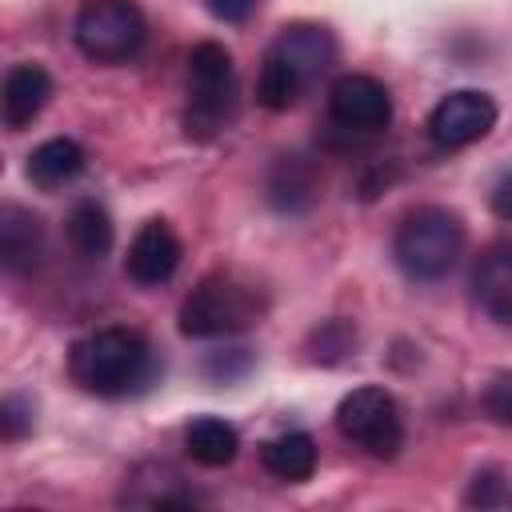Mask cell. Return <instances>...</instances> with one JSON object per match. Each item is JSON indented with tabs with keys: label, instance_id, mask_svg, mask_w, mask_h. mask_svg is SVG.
Here are the masks:
<instances>
[{
	"label": "cell",
	"instance_id": "obj_10",
	"mask_svg": "<svg viewBox=\"0 0 512 512\" xmlns=\"http://www.w3.org/2000/svg\"><path fill=\"white\" fill-rule=\"evenodd\" d=\"M268 56H276L280 64H288V68L304 80V88H308L312 80H320V76L332 68V60H336V40H332V32L320 28V24H288V28H280V36L272 40Z\"/></svg>",
	"mask_w": 512,
	"mask_h": 512
},
{
	"label": "cell",
	"instance_id": "obj_16",
	"mask_svg": "<svg viewBox=\"0 0 512 512\" xmlns=\"http://www.w3.org/2000/svg\"><path fill=\"white\" fill-rule=\"evenodd\" d=\"M260 464L288 484H300L316 472V440L308 432H280L260 444Z\"/></svg>",
	"mask_w": 512,
	"mask_h": 512
},
{
	"label": "cell",
	"instance_id": "obj_7",
	"mask_svg": "<svg viewBox=\"0 0 512 512\" xmlns=\"http://www.w3.org/2000/svg\"><path fill=\"white\" fill-rule=\"evenodd\" d=\"M496 128V104L488 92L456 88L428 112V136L436 148H468Z\"/></svg>",
	"mask_w": 512,
	"mask_h": 512
},
{
	"label": "cell",
	"instance_id": "obj_14",
	"mask_svg": "<svg viewBox=\"0 0 512 512\" xmlns=\"http://www.w3.org/2000/svg\"><path fill=\"white\" fill-rule=\"evenodd\" d=\"M264 192H268V204L276 212H288V216L308 212L316 204V196H320V172L304 156H280L272 164V172H268Z\"/></svg>",
	"mask_w": 512,
	"mask_h": 512
},
{
	"label": "cell",
	"instance_id": "obj_12",
	"mask_svg": "<svg viewBox=\"0 0 512 512\" xmlns=\"http://www.w3.org/2000/svg\"><path fill=\"white\" fill-rule=\"evenodd\" d=\"M44 252V228L40 220L20 208V204H4L0 208V264L8 276H24L40 264Z\"/></svg>",
	"mask_w": 512,
	"mask_h": 512
},
{
	"label": "cell",
	"instance_id": "obj_23",
	"mask_svg": "<svg viewBox=\"0 0 512 512\" xmlns=\"http://www.w3.org/2000/svg\"><path fill=\"white\" fill-rule=\"evenodd\" d=\"M504 500V488H500V476L496 472H480L468 488V504H480V508H492Z\"/></svg>",
	"mask_w": 512,
	"mask_h": 512
},
{
	"label": "cell",
	"instance_id": "obj_3",
	"mask_svg": "<svg viewBox=\"0 0 512 512\" xmlns=\"http://www.w3.org/2000/svg\"><path fill=\"white\" fill-rule=\"evenodd\" d=\"M236 116V64L232 52L216 40H200L188 52V108L184 132L192 140L220 136Z\"/></svg>",
	"mask_w": 512,
	"mask_h": 512
},
{
	"label": "cell",
	"instance_id": "obj_21",
	"mask_svg": "<svg viewBox=\"0 0 512 512\" xmlns=\"http://www.w3.org/2000/svg\"><path fill=\"white\" fill-rule=\"evenodd\" d=\"M32 428V404L24 396H4L0 404V432L4 440H20Z\"/></svg>",
	"mask_w": 512,
	"mask_h": 512
},
{
	"label": "cell",
	"instance_id": "obj_24",
	"mask_svg": "<svg viewBox=\"0 0 512 512\" xmlns=\"http://www.w3.org/2000/svg\"><path fill=\"white\" fill-rule=\"evenodd\" d=\"M204 368H208V376H216V380H232V376H240V372L248 368V352H244V348H232L228 356H216V360H208Z\"/></svg>",
	"mask_w": 512,
	"mask_h": 512
},
{
	"label": "cell",
	"instance_id": "obj_20",
	"mask_svg": "<svg viewBox=\"0 0 512 512\" xmlns=\"http://www.w3.org/2000/svg\"><path fill=\"white\" fill-rule=\"evenodd\" d=\"M356 348V328L348 320H324L312 332V360L320 364H336Z\"/></svg>",
	"mask_w": 512,
	"mask_h": 512
},
{
	"label": "cell",
	"instance_id": "obj_26",
	"mask_svg": "<svg viewBox=\"0 0 512 512\" xmlns=\"http://www.w3.org/2000/svg\"><path fill=\"white\" fill-rule=\"evenodd\" d=\"M492 212L512 224V172H504L496 180V188H492Z\"/></svg>",
	"mask_w": 512,
	"mask_h": 512
},
{
	"label": "cell",
	"instance_id": "obj_19",
	"mask_svg": "<svg viewBox=\"0 0 512 512\" xmlns=\"http://www.w3.org/2000/svg\"><path fill=\"white\" fill-rule=\"evenodd\" d=\"M300 92H304V80L276 56H264L260 76H256V104L268 112H288L300 100Z\"/></svg>",
	"mask_w": 512,
	"mask_h": 512
},
{
	"label": "cell",
	"instance_id": "obj_6",
	"mask_svg": "<svg viewBox=\"0 0 512 512\" xmlns=\"http://www.w3.org/2000/svg\"><path fill=\"white\" fill-rule=\"evenodd\" d=\"M336 428L344 440H352L360 452L376 456V460H392L404 444V420H400V404L392 400V392L364 384L352 388L340 408H336Z\"/></svg>",
	"mask_w": 512,
	"mask_h": 512
},
{
	"label": "cell",
	"instance_id": "obj_9",
	"mask_svg": "<svg viewBox=\"0 0 512 512\" xmlns=\"http://www.w3.org/2000/svg\"><path fill=\"white\" fill-rule=\"evenodd\" d=\"M180 256H184V248H180V236L168 228V220H148L132 236L128 256H124V268H128V276L136 284L152 288V284L172 280V272L180 268Z\"/></svg>",
	"mask_w": 512,
	"mask_h": 512
},
{
	"label": "cell",
	"instance_id": "obj_8",
	"mask_svg": "<svg viewBox=\"0 0 512 512\" xmlns=\"http://www.w3.org/2000/svg\"><path fill=\"white\" fill-rule=\"evenodd\" d=\"M328 116L344 132H380L392 120V96L376 76L348 72L328 88Z\"/></svg>",
	"mask_w": 512,
	"mask_h": 512
},
{
	"label": "cell",
	"instance_id": "obj_25",
	"mask_svg": "<svg viewBox=\"0 0 512 512\" xmlns=\"http://www.w3.org/2000/svg\"><path fill=\"white\" fill-rule=\"evenodd\" d=\"M208 8H212V16L224 20V24H244V20L252 16L256 0H208Z\"/></svg>",
	"mask_w": 512,
	"mask_h": 512
},
{
	"label": "cell",
	"instance_id": "obj_18",
	"mask_svg": "<svg viewBox=\"0 0 512 512\" xmlns=\"http://www.w3.org/2000/svg\"><path fill=\"white\" fill-rule=\"evenodd\" d=\"M184 452L204 464V468H224L236 460L240 452V436L228 420L220 416H196L188 428H184Z\"/></svg>",
	"mask_w": 512,
	"mask_h": 512
},
{
	"label": "cell",
	"instance_id": "obj_5",
	"mask_svg": "<svg viewBox=\"0 0 512 512\" xmlns=\"http://www.w3.org/2000/svg\"><path fill=\"white\" fill-rule=\"evenodd\" d=\"M76 48L96 64H124L140 52L148 20L136 0H84L72 24Z\"/></svg>",
	"mask_w": 512,
	"mask_h": 512
},
{
	"label": "cell",
	"instance_id": "obj_13",
	"mask_svg": "<svg viewBox=\"0 0 512 512\" xmlns=\"http://www.w3.org/2000/svg\"><path fill=\"white\" fill-rule=\"evenodd\" d=\"M472 296L484 316L512 324V244H492L472 272Z\"/></svg>",
	"mask_w": 512,
	"mask_h": 512
},
{
	"label": "cell",
	"instance_id": "obj_1",
	"mask_svg": "<svg viewBox=\"0 0 512 512\" xmlns=\"http://www.w3.org/2000/svg\"><path fill=\"white\" fill-rule=\"evenodd\" d=\"M68 372L92 396H132L152 380V348L132 328H96L72 344Z\"/></svg>",
	"mask_w": 512,
	"mask_h": 512
},
{
	"label": "cell",
	"instance_id": "obj_4",
	"mask_svg": "<svg viewBox=\"0 0 512 512\" xmlns=\"http://www.w3.org/2000/svg\"><path fill=\"white\" fill-rule=\"evenodd\" d=\"M464 252V224L456 212L440 204H420L412 208L396 236H392V256L412 280H440L456 268Z\"/></svg>",
	"mask_w": 512,
	"mask_h": 512
},
{
	"label": "cell",
	"instance_id": "obj_17",
	"mask_svg": "<svg viewBox=\"0 0 512 512\" xmlns=\"http://www.w3.org/2000/svg\"><path fill=\"white\" fill-rule=\"evenodd\" d=\"M64 236H68V244H72L76 256L100 260V256H108V248H112V240H116V228H112V216H108L104 204L80 200V204L68 212V220H64Z\"/></svg>",
	"mask_w": 512,
	"mask_h": 512
},
{
	"label": "cell",
	"instance_id": "obj_2",
	"mask_svg": "<svg viewBox=\"0 0 512 512\" xmlns=\"http://www.w3.org/2000/svg\"><path fill=\"white\" fill-rule=\"evenodd\" d=\"M260 316H264V292L252 280L236 272H212L180 304V332L192 340H220L248 332Z\"/></svg>",
	"mask_w": 512,
	"mask_h": 512
},
{
	"label": "cell",
	"instance_id": "obj_15",
	"mask_svg": "<svg viewBox=\"0 0 512 512\" xmlns=\"http://www.w3.org/2000/svg\"><path fill=\"white\" fill-rule=\"evenodd\" d=\"M84 164H88V156L72 136H52V140H44L28 152V180L36 188L52 192V188L72 184L84 172Z\"/></svg>",
	"mask_w": 512,
	"mask_h": 512
},
{
	"label": "cell",
	"instance_id": "obj_22",
	"mask_svg": "<svg viewBox=\"0 0 512 512\" xmlns=\"http://www.w3.org/2000/svg\"><path fill=\"white\" fill-rule=\"evenodd\" d=\"M484 412L496 420V424H512V372L496 376L484 392Z\"/></svg>",
	"mask_w": 512,
	"mask_h": 512
},
{
	"label": "cell",
	"instance_id": "obj_11",
	"mask_svg": "<svg viewBox=\"0 0 512 512\" xmlns=\"http://www.w3.org/2000/svg\"><path fill=\"white\" fill-rule=\"evenodd\" d=\"M48 96H52V76L40 64H16V68H8L4 88H0V116H4V124L12 132L28 128L44 112Z\"/></svg>",
	"mask_w": 512,
	"mask_h": 512
}]
</instances>
